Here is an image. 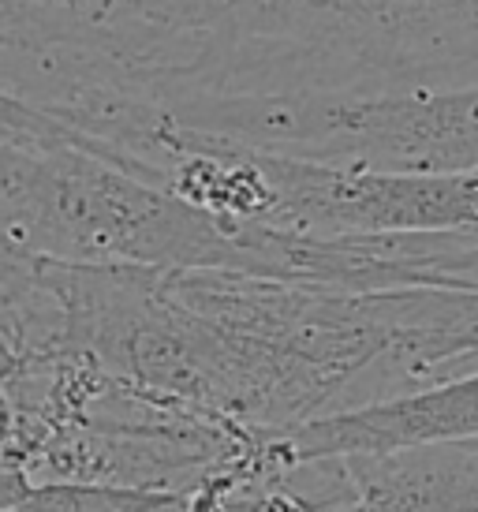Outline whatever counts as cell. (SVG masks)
Returning a JSON list of instances; mask_svg holds the SVG:
<instances>
[{
    "mask_svg": "<svg viewBox=\"0 0 478 512\" xmlns=\"http://www.w3.org/2000/svg\"><path fill=\"white\" fill-rule=\"evenodd\" d=\"M86 12L165 109L478 83V0H86Z\"/></svg>",
    "mask_w": 478,
    "mask_h": 512,
    "instance_id": "1",
    "label": "cell"
},
{
    "mask_svg": "<svg viewBox=\"0 0 478 512\" xmlns=\"http://www.w3.org/2000/svg\"><path fill=\"white\" fill-rule=\"evenodd\" d=\"M172 120L221 143L344 169L478 172V83L385 98H210L176 105Z\"/></svg>",
    "mask_w": 478,
    "mask_h": 512,
    "instance_id": "2",
    "label": "cell"
},
{
    "mask_svg": "<svg viewBox=\"0 0 478 512\" xmlns=\"http://www.w3.org/2000/svg\"><path fill=\"white\" fill-rule=\"evenodd\" d=\"M262 199L254 225L314 240L344 236H478V172L415 176L322 165L258 150Z\"/></svg>",
    "mask_w": 478,
    "mask_h": 512,
    "instance_id": "3",
    "label": "cell"
},
{
    "mask_svg": "<svg viewBox=\"0 0 478 512\" xmlns=\"http://www.w3.org/2000/svg\"><path fill=\"white\" fill-rule=\"evenodd\" d=\"M352 501L337 512H478V438L344 456Z\"/></svg>",
    "mask_w": 478,
    "mask_h": 512,
    "instance_id": "4",
    "label": "cell"
}]
</instances>
